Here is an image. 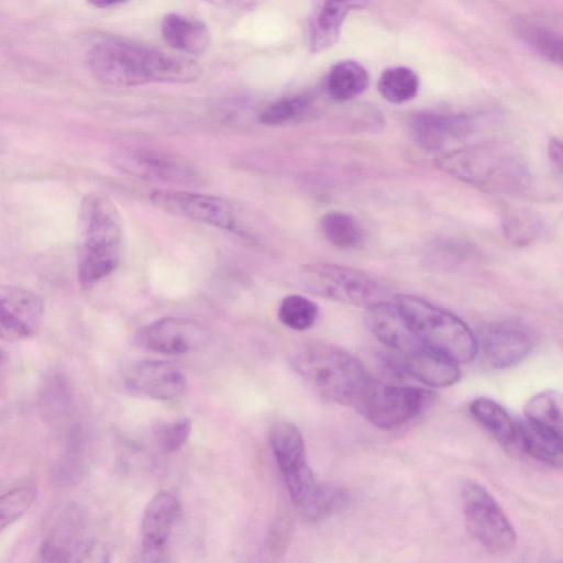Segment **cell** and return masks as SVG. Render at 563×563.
<instances>
[{"label": "cell", "mask_w": 563, "mask_h": 563, "mask_svg": "<svg viewBox=\"0 0 563 563\" xmlns=\"http://www.w3.org/2000/svg\"><path fill=\"white\" fill-rule=\"evenodd\" d=\"M90 73L113 87H132L151 82H189L199 76L190 59L118 37H106L87 53Z\"/></svg>", "instance_id": "obj_1"}, {"label": "cell", "mask_w": 563, "mask_h": 563, "mask_svg": "<svg viewBox=\"0 0 563 563\" xmlns=\"http://www.w3.org/2000/svg\"><path fill=\"white\" fill-rule=\"evenodd\" d=\"M78 282L89 289L117 268L122 244L120 213L102 194L86 196L79 209Z\"/></svg>", "instance_id": "obj_2"}, {"label": "cell", "mask_w": 563, "mask_h": 563, "mask_svg": "<svg viewBox=\"0 0 563 563\" xmlns=\"http://www.w3.org/2000/svg\"><path fill=\"white\" fill-rule=\"evenodd\" d=\"M296 372L327 400L354 406L368 383L371 374L345 350L329 343L314 342L301 347L292 357Z\"/></svg>", "instance_id": "obj_3"}, {"label": "cell", "mask_w": 563, "mask_h": 563, "mask_svg": "<svg viewBox=\"0 0 563 563\" xmlns=\"http://www.w3.org/2000/svg\"><path fill=\"white\" fill-rule=\"evenodd\" d=\"M393 298L422 345L457 364L471 362L475 357L477 341L459 317L413 295H396Z\"/></svg>", "instance_id": "obj_4"}, {"label": "cell", "mask_w": 563, "mask_h": 563, "mask_svg": "<svg viewBox=\"0 0 563 563\" xmlns=\"http://www.w3.org/2000/svg\"><path fill=\"white\" fill-rule=\"evenodd\" d=\"M438 164L456 178L492 192L519 191L528 180L523 163L499 146L463 147L446 153Z\"/></svg>", "instance_id": "obj_5"}, {"label": "cell", "mask_w": 563, "mask_h": 563, "mask_svg": "<svg viewBox=\"0 0 563 563\" xmlns=\"http://www.w3.org/2000/svg\"><path fill=\"white\" fill-rule=\"evenodd\" d=\"M431 393L413 386L386 384L372 377L355 402V409L373 426L390 430L417 417Z\"/></svg>", "instance_id": "obj_6"}, {"label": "cell", "mask_w": 563, "mask_h": 563, "mask_svg": "<svg viewBox=\"0 0 563 563\" xmlns=\"http://www.w3.org/2000/svg\"><path fill=\"white\" fill-rule=\"evenodd\" d=\"M462 508L471 534L489 552L507 554L517 542L508 517L479 483L466 481L461 489Z\"/></svg>", "instance_id": "obj_7"}, {"label": "cell", "mask_w": 563, "mask_h": 563, "mask_svg": "<svg viewBox=\"0 0 563 563\" xmlns=\"http://www.w3.org/2000/svg\"><path fill=\"white\" fill-rule=\"evenodd\" d=\"M305 278L312 292L364 309L391 298L376 280L352 267L311 264L305 268Z\"/></svg>", "instance_id": "obj_8"}, {"label": "cell", "mask_w": 563, "mask_h": 563, "mask_svg": "<svg viewBox=\"0 0 563 563\" xmlns=\"http://www.w3.org/2000/svg\"><path fill=\"white\" fill-rule=\"evenodd\" d=\"M152 202L174 216L187 218L223 230L236 231L235 209L221 197L175 189H159L151 194Z\"/></svg>", "instance_id": "obj_9"}, {"label": "cell", "mask_w": 563, "mask_h": 563, "mask_svg": "<svg viewBox=\"0 0 563 563\" xmlns=\"http://www.w3.org/2000/svg\"><path fill=\"white\" fill-rule=\"evenodd\" d=\"M210 331L202 323L180 317H166L141 328L135 342L144 350L165 355H179L205 346Z\"/></svg>", "instance_id": "obj_10"}, {"label": "cell", "mask_w": 563, "mask_h": 563, "mask_svg": "<svg viewBox=\"0 0 563 563\" xmlns=\"http://www.w3.org/2000/svg\"><path fill=\"white\" fill-rule=\"evenodd\" d=\"M113 163L124 173L150 181L191 184L200 179L189 161L154 150H123L114 155Z\"/></svg>", "instance_id": "obj_11"}, {"label": "cell", "mask_w": 563, "mask_h": 563, "mask_svg": "<svg viewBox=\"0 0 563 563\" xmlns=\"http://www.w3.org/2000/svg\"><path fill=\"white\" fill-rule=\"evenodd\" d=\"M284 477L296 509L309 520L324 519L346 503L343 489L319 482L308 463L284 474Z\"/></svg>", "instance_id": "obj_12"}, {"label": "cell", "mask_w": 563, "mask_h": 563, "mask_svg": "<svg viewBox=\"0 0 563 563\" xmlns=\"http://www.w3.org/2000/svg\"><path fill=\"white\" fill-rule=\"evenodd\" d=\"M44 313L42 298L27 289L0 284V338L16 342L32 336Z\"/></svg>", "instance_id": "obj_13"}, {"label": "cell", "mask_w": 563, "mask_h": 563, "mask_svg": "<svg viewBox=\"0 0 563 563\" xmlns=\"http://www.w3.org/2000/svg\"><path fill=\"white\" fill-rule=\"evenodd\" d=\"M533 336L523 325L500 322L488 327L481 338L485 363L496 369L509 368L520 363L533 347Z\"/></svg>", "instance_id": "obj_14"}, {"label": "cell", "mask_w": 563, "mask_h": 563, "mask_svg": "<svg viewBox=\"0 0 563 563\" xmlns=\"http://www.w3.org/2000/svg\"><path fill=\"white\" fill-rule=\"evenodd\" d=\"M124 382L132 391L157 400L177 398L186 388V378L180 369L158 360H144L130 365Z\"/></svg>", "instance_id": "obj_15"}, {"label": "cell", "mask_w": 563, "mask_h": 563, "mask_svg": "<svg viewBox=\"0 0 563 563\" xmlns=\"http://www.w3.org/2000/svg\"><path fill=\"white\" fill-rule=\"evenodd\" d=\"M82 512L68 506L51 529L41 547V556L48 562L79 561L91 550Z\"/></svg>", "instance_id": "obj_16"}, {"label": "cell", "mask_w": 563, "mask_h": 563, "mask_svg": "<svg viewBox=\"0 0 563 563\" xmlns=\"http://www.w3.org/2000/svg\"><path fill=\"white\" fill-rule=\"evenodd\" d=\"M409 131L422 150L438 152L467 137L473 131V123L461 114L422 112L410 119Z\"/></svg>", "instance_id": "obj_17"}, {"label": "cell", "mask_w": 563, "mask_h": 563, "mask_svg": "<svg viewBox=\"0 0 563 563\" xmlns=\"http://www.w3.org/2000/svg\"><path fill=\"white\" fill-rule=\"evenodd\" d=\"M179 514L178 500L167 492L157 493L146 505L141 521L142 555L157 561Z\"/></svg>", "instance_id": "obj_18"}, {"label": "cell", "mask_w": 563, "mask_h": 563, "mask_svg": "<svg viewBox=\"0 0 563 563\" xmlns=\"http://www.w3.org/2000/svg\"><path fill=\"white\" fill-rule=\"evenodd\" d=\"M366 311L369 330L391 352L401 356L422 345L410 330L393 297Z\"/></svg>", "instance_id": "obj_19"}, {"label": "cell", "mask_w": 563, "mask_h": 563, "mask_svg": "<svg viewBox=\"0 0 563 563\" xmlns=\"http://www.w3.org/2000/svg\"><path fill=\"white\" fill-rule=\"evenodd\" d=\"M405 371L429 387H448L455 384L461 372L450 357L421 345L401 355Z\"/></svg>", "instance_id": "obj_20"}, {"label": "cell", "mask_w": 563, "mask_h": 563, "mask_svg": "<svg viewBox=\"0 0 563 563\" xmlns=\"http://www.w3.org/2000/svg\"><path fill=\"white\" fill-rule=\"evenodd\" d=\"M161 32L172 48L186 54H201L211 42L205 23L179 13L166 14L161 23Z\"/></svg>", "instance_id": "obj_21"}, {"label": "cell", "mask_w": 563, "mask_h": 563, "mask_svg": "<svg viewBox=\"0 0 563 563\" xmlns=\"http://www.w3.org/2000/svg\"><path fill=\"white\" fill-rule=\"evenodd\" d=\"M516 444L529 456L542 463L554 467L562 464V434L526 418L517 422Z\"/></svg>", "instance_id": "obj_22"}, {"label": "cell", "mask_w": 563, "mask_h": 563, "mask_svg": "<svg viewBox=\"0 0 563 563\" xmlns=\"http://www.w3.org/2000/svg\"><path fill=\"white\" fill-rule=\"evenodd\" d=\"M355 5V0L322 1L309 24L308 36L312 52H321L335 43L345 16Z\"/></svg>", "instance_id": "obj_23"}, {"label": "cell", "mask_w": 563, "mask_h": 563, "mask_svg": "<svg viewBox=\"0 0 563 563\" xmlns=\"http://www.w3.org/2000/svg\"><path fill=\"white\" fill-rule=\"evenodd\" d=\"M473 418L505 446H512L517 439V421L497 401L478 397L470 404Z\"/></svg>", "instance_id": "obj_24"}, {"label": "cell", "mask_w": 563, "mask_h": 563, "mask_svg": "<svg viewBox=\"0 0 563 563\" xmlns=\"http://www.w3.org/2000/svg\"><path fill=\"white\" fill-rule=\"evenodd\" d=\"M271 444L283 474L307 463L303 437L296 424L277 423L271 433Z\"/></svg>", "instance_id": "obj_25"}, {"label": "cell", "mask_w": 563, "mask_h": 563, "mask_svg": "<svg viewBox=\"0 0 563 563\" xmlns=\"http://www.w3.org/2000/svg\"><path fill=\"white\" fill-rule=\"evenodd\" d=\"M368 85L366 69L355 60H341L334 64L327 76L328 95L336 101H347L360 96Z\"/></svg>", "instance_id": "obj_26"}, {"label": "cell", "mask_w": 563, "mask_h": 563, "mask_svg": "<svg viewBox=\"0 0 563 563\" xmlns=\"http://www.w3.org/2000/svg\"><path fill=\"white\" fill-rule=\"evenodd\" d=\"M514 30L537 54L551 63L562 64L563 42L560 33L526 18H517L514 21Z\"/></svg>", "instance_id": "obj_27"}, {"label": "cell", "mask_w": 563, "mask_h": 563, "mask_svg": "<svg viewBox=\"0 0 563 563\" xmlns=\"http://www.w3.org/2000/svg\"><path fill=\"white\" fill-rule=\"evenodd\" d=\"M320 227L324 238L339 249H354L363 241V230L350 213L327 212L320 220Z\"/></svg>", "instance_id": "obj_28"}, {"label": "cell", "mask_w": 563, "mask_h": 563, "mask_svg": "<svg viewBox=\"0 0 563 563\" xmlns=\"http://www.w3.org/2000/svg\"><path fill=\"white\" fill-rule=\"evenodd\" d=\"M377 87L382 97L388 102L404 103L418 93L419 78L409 67H390L383 71Z\"/></svg>", "instance_id": "obj_29"}, {"label": "cell", "mask_w": 563, "mask_h": 563, "mask_svg": "<svg viewBox=\"0 0 563 563\" xmlns=\"http://www.w3.org/2000/svg\"><path fill=\"white\" fill-rule=\"evenodd\" d=\"M526 419L562 434V397L558 390H543L528 400Z\"/></svg>", "instance_id": "obj_30"}, {"label": "cell", "mask_w": 563, "mask_h": 563, "mask_svg": "<svg viewBox=\"0 0 563 563\" xmlns=\"http://www.w3.org/2000/svg\"><path fill=\"white\" fill-rule=\"evenodd\" d=\"M319 314L318 306L301 295H289L278 308V319L289 329L302 331L311 328Z\"/></svg>", "instance_id": "obj_31"}, {"label": "cell", "mask_w": 563, "mask_h": 563, "mask_svg": "<svg viewBox=\"0 0 563 563\" xmlns=\"http://www.w3.org/2000/svg\"><path fill=\"white\" fill-rule=\"evenodd\" d=\"M35 490L30 486L10 489L0 496V532L16 521L32 506Z\"/></svg>", "instance_id": "obj_32"}, {"label": "cell", "mask_w": 563, "mask_h": 563, "mask_svg": "<svg viewBox=\"0 0 563 563\" xmlns=\"http://www.w3.org/2000/svg\"><path fill=\"white\" fill-rule=\"evenodd\" d=\"M191 430L189 419H176L158 426L154 430V442L162 453H172L187 441Z\"/></svg>", "instance_id": "obj_33"}, {"label": "cell", "mask_w": 563, "mask_h": 563, "mask_svg": "<svg viewBox=\"0 0 563 563\" xmlns=\"http://www.w3.org/2000/svg\"><path fill=\"white\" fill-rule=\"evenodd\" d=\"M41 407L45 416L56 418L63 415L69 406L68 385L63 376L53 375L43 387Z\"/></svg>", "instance_id": "obj_34"}, {"label": "cell", "mask_w": 563, "mask_h": 563, "mask_svg": "<svg viewBox=\"0 0 563 563\" xmlns=\"http://www.w3.org/2000/svg\"><path fill=\"white\" fill-rule=\"evenodd\" d=\"M309 104L303 96L278 100L264 109L260 120L267 125H279L291 121L301 114Z\"/></svg>", "instance_id": "obj_35"}, {"label": "cell", "mask_w": 563, "mask_h": 563, "mask_svg": "<svg viewBox=\"0 0 563 563\" xmlns=\"http://www.w3.org/2000/svg\"><path fill=\"white\" fill-rule=\"evenodd\" d=\"M504 231L516 244L528 243L537 233V223L526 212H511L504 219Z\"/></svg>", "instance_id": "obj_36"}, {"label": "cell", "mask_w": 563, "mask_h": 563, "mask_svg": "<svg viewBox=\"0 0 563 563\" xmlns=\"http://www.w3.org/2000/svg\"><path fill=\"white\" fill-rule=\"evenodd\" d=\"M291 525L286 517L278 518L275 526L271 530V548L276 554L284 551L287 539L290 537Z\"/></svg>", "instance_id": "obj_37"}, {"label": "cell", "mask_w": 563, "mask_h": 563, "mask_svg": "<svg viewBox=\"0 0 563 563\" xmlns=\"http://www.w3.org/2000/svg\"><path fill=\"white\" fill-rule=\"evenodd\" d=\"M548 155L552 168L559 175L562 174L563 151L559 139L552 137L548 144Z\"/></svg>", "instance_id": "obj_38"}, {"label": "cell", "mask_w": 563, "mask_h": 563, "mask_svg": "<svg viewBox=\"0 0 563 563\" xmlns=\"http://www.w3.org/2000/svg\"><path fill=\"white\" fill-rule=\"evenodd\" d=\"M220 8H243L251 3L252 0H205Z\"/></svg>", "instance_id": "obj_39"}, {"label": "cell", "mask_w": 563, "mask_h": 563, "mask_svg": "<svg viewBox=\"0 0 563 563\" xmlns=\"http://www.w3.org/2000/svg\"><path fill=\"white\" fill-rule=\"evenodd\" d=\"M90 4L97 8H111L125 2L126 0H87Z\"/></svg>", "instance_id": "obj_40"}, {"label": "cell", "mask_w": 563, "mask_h": 563, "mask_svg": "<svg viewBox=\"0 0 563 563\" xmlns=\"http://www.w3.org/2000/svg\"><path fill=\"white\" fill-rule=\"evenodd\" d=\"M0 360H1V354H0Z\"/></svg>", "instance_id": "obj_41"}]
</instances>
